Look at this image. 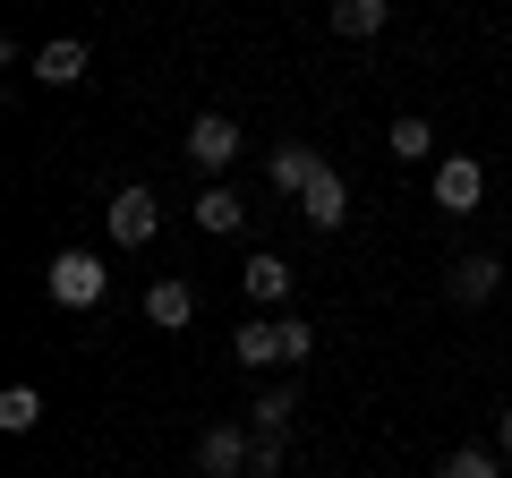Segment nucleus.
Wrapping results in <instances>:
<instances>
[{"instance_id":"5","label":"nucleus","mask_w":512,"mask_h":478,"mask_svg":"<svg viewBox=\"0 0 512 478\" xmlns=\"http://www.w3.org/2000/svg\"><path fill=\"white\" fill-rule=\"evenodd\" d=\"M478 197H487V171H478L470 154H444L436 163V205L444 214H478Z\"/></svg>"},{"instance_id":"9","label":"nucleus","mask_w":512,"mask_h":478,"mask_svg":"<svg viewBox=\"0 0 512 478\" xmlns=\"http://www.w3.org/2000/svg\"><path fill=\"white\" fill-rule=\"evenodd\" d=\"M384 18H393V0H333L325 9V26L342 43H367V35H384Z\"/></svg>"},{"instance_id":"6","label":"nucleus","mask_w":512,"mask_h":478,"mask_svg":"<svg viewBox=\"0 0 512 478\" xmlns=\"http://www.w3.org/2000/svg\"><path fill=\"white\" fill-rule=\"evenodd\" d=\"M154 222H163L154 188H120V197H111V239H120V248H146V239H154Z\"/></svg>"},{"instance_id":"17","label":"nucleus","mask_w":512,"mask_h":478,"mask_svg":"<svg viewBox=\"0 0 512 478\" xmlns=\"http://www.w3.org/2000/svg\"><path fill=\"white\" fill-rule=\"evenodd\" d=\"M35 419H43V393L35 385H9V393H0V427H9V436H26Z\"/></svg>"},{"instance_id":"16","label":"nucleus","mask_w":512,"mask_h":478,"mask_svg":"<svg viewBox=\"0 0 512 478\" xmlns=\"http://www.w3.org/2000/svg\"><path fill=\"white\" fill-rule=\"evenodd\" d=\"M393 154H402V163H427V154H436V129H427L419 111H402V120H393Z\"/></svg>"},{"instance_id":"4","label":"nucleus","mask_w":512,"mask_h":478,"mask_svg":"<svg viewBox=\"0 0 512 478\" xmlns=\"http://www.w3.org/2000/svg\"><path fill=\"white\" fill-rule=\"evenodd\" d=\"M299 222H308V231L316 239H325V231H342V222H350V188H342V171H316V180H308V197H299Z\"/></svg>"},{"instance_id":"12","label":"nucleus","mask_w":512,"mask_h":478,"mask_svg":"<svg viewBox=\"0 0 512 478\" xmlns=\"http://www.w3.org/2000/svg\"><path fill=\"white\" fill-rule=\"evenodd\" d=\"M265 171H274L282 197H308V180L325 171V154H316V146H274V163H265Z\"/></svg>"},{"instance_id":"2","label":"nucleus","mask_w":512,"mask_h":478,"mask_svg":"<svg viewBox=\"0 0 512 478\" xmlns=\"http://www.w3.org/2000/svg\"><path fill=\"white\" fill-rule=\"evenodd\" d=\"M188 163L197 171H231L239 163V120L231 111H197V120H188Z\"/></svg>"},{"instance_id":"7","label":"nucleus","mask_w":512,"mask_h":478,"mask_svg":"<svg viewBox=\"0 0 512 478\" xmlns=\"http://www.w3.org/2000/svg\"><path fill=\"white\" fill-rule=\"evenodd\" d=\"M231 359H239V368H282V325H274V316H248V325H239L231 333Z\"/></svg>"},{"instance_id":"20","label":"nucleus","mask_w":512,"mask_h":478,"mask_svg":"<svg viewBox=\"0 0 512 478\" xmlns=\"http://www.w3.org/2000/svg\"><path fill=\"white\" fill-rule=\"evenodd\" d=\"M291 410H299V393H291V385L256 393V427H291Z\"/></svg>"},{"instance_id":"13","label":"nucleus","mask_w":512,"mask_h":478,"mask_svg":"<svg viewBox=\"0 0 512 478\" xmlns=\"http://www.w3.org/2000/svg\"><path fill=\"white\" fill-rule=\"evenodd\" d=\"M239 222H248V197H239V188L231 180H214V188H205V197H197V231H239Z\"/></svg>"},{"instance_id":"14","label":"nucleus","mask_w":512,"mask_h":478,"mask_svg":"<svg viewBox=\"0 0 512 478\" xmlns=\"http://www.w3.org/2000/svg\"><path fill=\"white\" fill-rule=\"evenodd\" d=\"M495 282H504V265H495V257H461L453 274H444V291H453L461 308H478V299H495Z\"/></svg>"},{"instance_id":"18","label":"nucleus","mask_w":512,"mask_h":478,"mask_svg":"<svg viewBox=\"0 0 512 478\" xmlns=\"http://www.w3.org/2000/svg\"><path fill=\"white\" fill-rule=\"evenodd\" d=\"M274 325H282V359L308 368V359H316V325H308V316H274Z\"/></svg>"},{"instance_id":"1","label":"nucleus","mask_w":512,"mask_h":478,"mask_svg":"<svg viewBox=\"0 0 512 478\" xmlns=\"http://www.w3.org/2000/svg\"><path fill=\"white\" fill-rule=\"evenodd\" d=\"M103 291H111V274L94 248H60L52 257V308H94Z\"/></svg>"},{"instance_id":"21","label":"nucleus","mask_w":512,"mask_h":478,"mask_svg":"<svg viewBox=\"0 0 512 478\" xmlns=\"http://www.w3.org/2000/svg\"><path fill=\"white\" fill-rule=\"evenodd\" d=\"M495 444H504V453H512V402H504V419H495Z\"/></svg>"},{"instance_id":"15","label":"nucleus","mask_w":512,"mask_h":478,"mask_svg":"<svg viewBox=\"0 0 512 478\" xmlns=\"http://www.w3.org/2000/svg\"><path fill=\"white\" fill-rule=\"evenodd\" d=\"M282 461H291L282 427H248V478H282Z\"/></svg>"},{"instance_id":"10","label":"nucleus","mask_w":512,"mask_h":478,"mask_svg":"<svg viewBox=\"0 0 512 478\" xmlns=\"http://www.w3.org/2000/svg\"><path fill=\"white\" fill-rule=\"evenodd\" d=\"M239 291H248L256 308H282V299H291V265L282 257H248L239 265Z\"/></svg>"},{"instance_id":"3","label":"nucleus","mask_w":512,"mask_h":478,"mask_svg":"<svg viewBox=\"0 0 512 478\" xmlns=\"http://www.w3.org/2000/svg\"><path fill=\"white\" fill-rule=\"evenodd\" d=\"M197 478H248V427H231V419H214L197 436Z\"/></svg>"},{"instance_id":"8","label":"nucleus","mask_w":512,"mask_h":478,"mask_svg":"<svg viewBox=\"0 0 512 478\" xmlns=\"http://www.w3.org/2000/svg\"><path fill=\"white\" fill-rule=\"evenodd\" d=\"M146 316H154V325H163V333H180V325H197V282H180V274H163V282H154V291H146Z\"/></svg>"},{"instance_id":"11","label":"nucleus","mask_w":512,"mask_h":478,"mask_svg":"<svg viewBox=\"0 0 512 478\" xmlns=\"http://www.w3.org/2000/svg\"><path fill=\"white\" fill-rule=\"evenodd\" d=\"M35 77H43V86H77V77H86V43H77V35H52V43L35 52Z\"/></svg>"},{"instance_id":"19","label":"nucleus","mask_w":512,"mask_h":478,"mask_svg":"<svg viewBox=\"0 0 512 478\" xmlns=\"http://www.w3.org/2000/svg\"><path fill=\"white\" fill-rule=\"evenodd\" d=\"M436 478H504V470H495V453H487V444H461V453L444 461Z\"/></svg>"}]
</instances>
